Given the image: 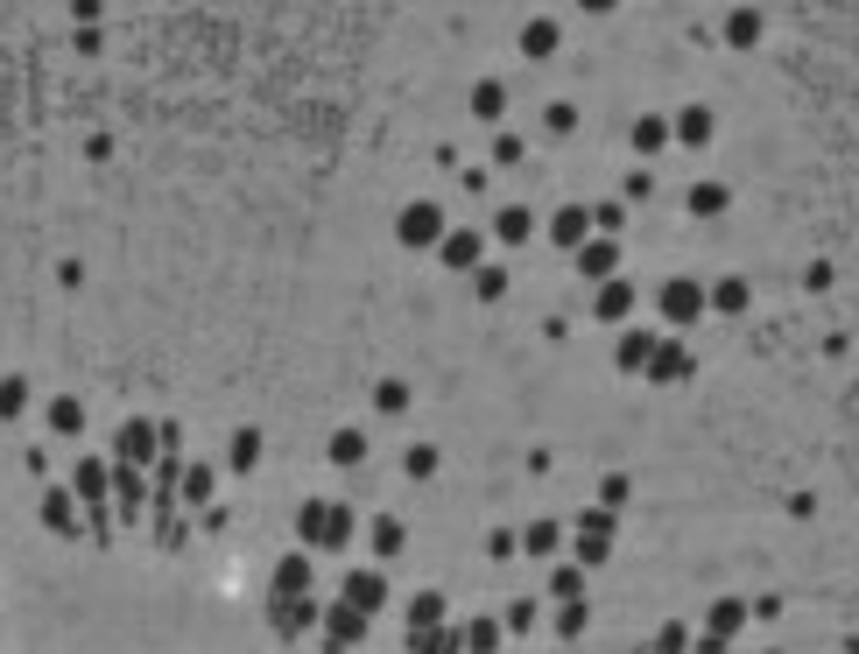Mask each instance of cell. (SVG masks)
<instances>
[{
    "instance_id": "1",
    "label": "cell",
    "mask_w": 859,
    "mask_h": 654,
    "mask_svg": "<svg viewBox=\"0 0 859 654\" xmlns=\"http://www.w3.org/2000/svg\"><path fill=\"white\" fill-rule=\"evenodd\" d=\"M613 534H620V514L585 507V514H577V528L564 534V542H571V563H577V570H599V563L613 556Z\"/></svg>"
},
{
    "instance_id": "2",
    "label": "cell",
    "mask_w": 859,
    "mask_h": 654,
    "mask_svg": "<svg viewBox=\"0 0 859 654\" xmlns=\"http://www.w3.org/2000/svg\"><path fill=\"white\" fill-rule=\"evenodd\" d=\"M705 310H712V303H705V281H690V275H670V281L656 289V317L670 324V338H676V331H690Z\"/></svg>"
},
{
    "instance_id": "3",
    "label": "cell",
    "mask_w": 859,
    "mask_h": 654,
    "mask_svg": "<svg viewBox=\"0 0 859 654\" xmlns=\"http://www.w3.org/2000/svg\"><path fill=\"white\" fill-rule=\"evenodd\" d=\"M444 204H430V198H416V204H402V218H395V240L409 247V254H437L444 247Z\"/></svg>"
},
{
    "instance_id": "4",
    "label": "cell",
    "mask_w": 859,
    "mask_h": 654,
    "mask_svg": "<svg viewBox=\"0 0 859 654\" xmlns=\"http://www.w3.org/2000/svg\"><path fill=\"white\" fill-rule=\"evenodd\" d=\"M310 584H318V570H310V556L303 549H289L283 563H275V591H269V619L275 613H289V605H303L310 599Z\"/></svg>"
},
{
    "instance_id": "5",
    "label": "cell",
    "mask_w": 859,
    "mask_h": 654,
    "mask_svg": "<svg viewBox=\"0 0 859 654\" xmlns=\"http://www.w3.org/2000/svg\"><path fill=\"white\" fill-rule=\"evenodd\" d=\"M318 641H324V654H352L366 641V613H352L346 599H332V605H324V619H318Z\"/></svg>"
},
{
    "instance_id": "6",
    "label": "cell",
    "mask_w": 859,
    "mask_h": 654,
    "mask_svg": "<svg viewBox=\"0 0 859 654\" xmlns=\"http://www.w3.org/2000/svg\"><path fill=\"white\" fill-rule=\"evenodd\" d=\"M634 310H642V289H634L627 275H613V281H599V289H592V317L613 324V331H627Z\"/></svg>"
},
{
    "instance_id": "7",
    "label": "cell",
    "mask_w": 859,
    "mask_h": 654,
    "mask_svg": "<svg viewBox=\"0 0 859 654\" xmlns=\"http://www.w3.org/2000/svg\"><path fill=\"white\" fill-rule=\"evenodd\" d=\"M107 493H113V465L85 457V465L71 471V500H78V507H92V528H107Z\"/></svg>"
},
{
    "instance_id": "8",
    "label": "cell",
    "mask_w": 859,
    "mask_h": 654,
    "mask_svg": "<svg viewBox=\"0 0 859 654\" xmlns=\"http://www.w3.org/2000/svg\"><path fill=\"white\" fill-rule=\"evenodd\" d=\"M338 599L352 605V613L374 619L381 605H388V570H374V563H360V570H346V584H338Z\"/></svg>"
},
{
    "instance_id": "9",
    "label": "cell",
    "mask_w": 859,
    "mask_h": 654,
    "mask_svg": "<svg viewBox=\"0 0 859 654\" xmlns=\"http://www.w3.org/2000/svg\"><path fill=\"white\" fill-rule=\"evenodd\" d=\"M571 267H577V281H592V289H599V281H613L620 275V240H599V232H592V240L571 254Z\"/></svg>"
},
{
    "instance_id": "10",
    "label": "cell",
    "mask_w": 859,
    "mask_h": 654,
    "mask_svg": "<svg viewBox=\"0 0 859 654\" xmlns=\"http://www.w3.org/2000/svg\"><path fill=\"white\" fill-rule=\"evenodd\" d=\"M592 240V204H557V212H550V247H557V254H577V247H585Z\"/></svg>"
},
{
    "instance_id": "11",
    "label": "cell",
    "mask_w": 859,
    "mask_h": 654,
    "mask_svg": "<svg viewBox=\"0 0 859 654\" xmlns=\"http://www.w3.org/2000/svg\"><path fill=\"white\" fill-rule=\"evenodd\" d=\"M739 633H747V599H739V591H725V599L705 605V641H725V647H733Z\"/></svg>"
},
{
    "instance_id": "12",
    "label": "cell",
    "mask_w": 859,
    "mask_h": 654,
    "mask_svg": "<svg viewBox=\"0 0 859 654\" xmlns=\"http://www.w3.org/2000/svg\"><path fill=\"white\" fill-rule=\"evenodd\" d=\"M437 261L451 267V275H472V267L486 261V232H472V226H451V232H444V247H437Z\"/></svg>"
},
{
    "instance_id": "13",
    "label": "cell",
    "mask_w": 859,
    "mask_h": 654,
    "mask_svg": "<svg viewBox=\"0 0 859 654\" xmlns=\"http://www.w3.org/2000/svg\"><path fill=\"white\" fill-rule=\"evenodd\" d=\"M712 134H719V113L712 106H676L670 113V141L676 148H712Z\"/></svg>"
},
{
    "instance_id": "14",
    "label": "cell",
    "mask_w": 859,
    "mask_h": 654,
    "mask_svg": "<svg viewBox=\"0 0 859 654\" xmlns=\"http://www.w3.org/2000/svg\"><path fill=\"white\" fill-rule=\"evenodd\" d=\"M642 380H656V388H684V380H690V345H684V338H662Z\"/></svg>"
},
{
    "instance_id": "15",
    "label": "cell",
    "mask_w": 859,
    "mask_h": 654,
    "mask_svg": "<svg viewBox=\"0 0 859 654\" xmlns=\"http://www.w3.org/2000/svg\"><path fill=\"white\" fill-rule=\"evenodd\" d=\"M656 345H662L656 331H642V324H627V331L613 338V366H620V374H648V360H656Z\"/></svg>"
},
{
    "instance_id": "16",
    "label": "cell",
    "mask_w": 859,
    "mask_h": 654,
    "mask_svg": "<svg viewBox=\"0 0 859 654\" xmlns=\"http://www.w3.org/2000/svg\"><path fill=\"white\" fill-rule=\"evenodd\" d=\"M557 50H564V22H550V14L522 22V56H528V64H550Z\"/></svg>"
},
{
    "instance_id": "17",
    "label": "cell",
    "mask_w": 859,
    "mask_h": 654,
    "mask_svg": "<svg viewBox=\"0 0 859 654\" xmlns=\"http://www.w3.org/2000/svg\"><path fill=\"white\" fill-rule=\"evenodd\" d=\"M352 534H360V521H352V507H346V500H332V507H324L318 556H346V549H352Z\"/></svg>"
},
{
    "instance_id": "18",
    "label": "cell",
    "mask_w": 859,
    "mask_h": 654,
    "mask_svg": "<svg viewBox=\"0 0 859 654\" xmlns=\"http://www.w3.org/2000/svg\"><path fill=\"white\" fill-rule=\"evenodd\" d=\"M324 457H332L338 471H360L366 465V429H352V423H338L332 437H324Z\"/></svg>"
},
{
    "instance_id": "19",
    "label": "cell",
    "mask_w": 859,
    "mask_h": 654,
    "mask_svg": "<svg viewBox=\"0 0 859 654\" xmlns=\"http://www.w3.org/2000/svg\"><path fill=\"white\" fill-rule=\"evenodd\" d=\"M627 148H634V162L662 155V148H670V113H642V121L627 127Z\"/></svg>"
},
{
    "instance_id": "20",
    "label": "cell",
    "mask_w": 859,
    "mask_h": 654,
    "mask_svg": "<svg viewBox=\"0 0 859 654\" xmlns=\"http://www.w3.org/2000/svg\"><path fill=\"white\" fill-rule=\"evenodd\" d=\"M113 507H121V521H141V507H148V479L135 465H113Z\"/></svg>"
},
{
    "instance_id": "21",
    "label": "cell",
    "mask_w": 859,
    "mask_h": 654,
    "mask_svg": "<svg viewBox=\"0 0 859 654\" xmlns=\"http://www.w3.org/2000/svg\"><path fill=\"white\" fill-rule=\"evenodd\" d=\"M366 549H374L381 563H395L409 549V528H402V514H374V521H366Z\"/></svg>"
},
{
    "instance_id": "22",
    "label": "cell",
    "mask_w": 859,
    "mask_h": 654,
    "mask_svg": "<svg viewBox=\"0 0 859 654\" xmlns=\"http://www.w3.org/2000/svg\"><path fill=\"white\" fill-rule=\"evenodd\" d=\"M402 627H409V633L451 627V605H444V591H416V599H409V613H402Z\"/></svg>"
},
{
    "instance_id": "23",
    "label": "cell",
    "mask_w": 859,
    "mask_h": 654,
    "mask_svg": "<svg viewBox=\"0 0 859 654\" xmlns=\"http://www.w3.org/2000/svg\"><path fill=\"white\" fill-rule=\"evenodd\" d=\"M705 303H712L719 317H747V310H754V289H747V275H719L712 289H705Z\"/></svg>"
},
{
    "instance_id": "24",
    "label": "cell",
    "mask_w": 859,
    "mask_h": 654,
    "mask_svg": "<svg viewBox=\"0 0 859 654\" xmlns=\"http://www.w3.org/2000/svg\"><path fill=\"white\" fill-rule=\"evenodd\" d=\"M500 619H486V613H472V619H458V654H500Z\"/></svg>"
},
{
    "instance_id": "25",
    "label": "cell",
    "mask_w": 859,
    "mask_h": 654,
    "mask_svg": "<svg viewBox=\"0 0 859 654\" xmlns=\"http://www.w3.org/2000/svg\"><path fill=\"white\" fill-rule=\"evenodd\" d=\"M494 240L500 247H528L536 240V212H528V204H500L494 212Z\"/></svg>"
},
{
    "instance_id": "26",
    "label": "cell",
    "mask_w": 859,
    "mask_h": 654,
    "mask_svg": "<svg viewBox=\"0 0 859 654\" xmlns=\"http://www.w3.org/2000/svg\"><path fill=\"white\" fill-rule=\"evenodd\" d=\"M42 521H50V534H85V521H78V500H71V486H50V493H42Z\"/></svg>"
},
{
    "instance_id": "27",
    "label": "cell",
    "mask_w": 859,
    "mask_h": 654,
    "mask_svg": "<svg viewBox=\"0 0 859 654\" xmlns=\"http://www.w3.org/2000/svg\"><path fill=\"white\" fill-rule=\"evenodd\" d=\"M261 451H269V443H261V429H254V423H240V429H233V437H226V465L240 471V479H247V471L261 465Z\"/></svg>"
},
{
    "instance_id": "28",
    "label": "cell",
    "mask_w": 859,
    "mask_h": 654,
    "mask_svg": "<svg viewBox=\"0 0 859 654\" xmlns=\"http://www.w3.org/2000/svg\"><path fill=\"white\" fill-rule=\"evenodd\" d=\"M725 204H733V190H725V184H712V176L684 190V212H690V218H725Z\"/></svg>"
},
{
    "instance_id": "29",
    "label": "cell",
    "mask_w": 859,
    "mask_h": 654,
    "mask_svg": "<svg viewBox=\"0 0 859 654\" xmlns=\"http://www.w3.org/2000/svg\"><path fill=\"white\" fill-rule=\"evenodd\" d=\"M409 401H416V388H409L402 374L374 380V415H388V423H402V415H409Z\"/></svg>"
},
{
    "instance_id": "30",
    "label": "cell",
    "mask_w": 859,
    "mask_h": 654,
    "mask_svg": "<svg viewBox=\"0 0 859 654\" xmlns=\"http://www.w3.org/2000/svg\"><path fill=\"white\" fill-rule=\"evenodd\" d=\"M155 451H162V429H148V423H127V429H121V465L141 471Z\"/></svg>"
},
{
    "instance_id": "31",
    "label": "cell",
    "mask_w": 859,
    "mask_h": 654,
    "mask_svg": "<svg viewBox=\"0 0 859 654\" xmlns=\"http://www.w3.org/2000/svg\"><path fill=\"white\" fill-rule=\"evenodd\" d=\"M465 113L494 127L500 113H508V85H500V78H480V85H472V99H465Z\"/></svg>"
},
{
    "instance_id": "32",
    "label": "cell",
    "mask_w": 859,
    "mask_h": 654,
    "mask_svg": "<svg viewBox=\"0 0 859 654\" xmlns=\"http://www.w3.org/2000/svg\"><path fill=\"white\" fill-rule=\"evenodd\" d=\"M761 28H768L761 8H733V14H725V42H733V50H754V42H761Z\"/></svg>"
},
{
    "instance_id": "33",
    "label": "cell",
    "mask_w": 859,
    "mask_h": 654,
    "mask_svg": "<svg viewBox=\"0 0 859 654\" xmlns=\"http://www.w3.org/2000/svg\"><path fill=\"white\" fill-rule=\"evenodd\" d=\"M494 619H500V633H514V641H522V633H536V627H543V605H536V599H508Z\"/></svg>"
},
{
    "instance_id": "34",
    "label": "cell",
    "mask_w": 859,
    "mask_h": 654,
    "mask_svg": "<svg viewBox=\"0 0 859 654\" xmlns=\"http://www.w3.org/2000/svg\"><path fill=\"white\" fill-rule=\"evenodd\" d=\"M557 549H564V528H557V521H528L522 528V556H543V563H550Z\"/></svg>"
},
{
    "instance_id": "35",
    "label": "cell",
    "mask_w": 859,
    "mask_h": 654,
    "mask_svg": "<svg viewBox=\"0 0 859 654\" xmlns=\"http://www.w3.org/2000/svg\"><path fill=\"white\" fill-rule=\"evenodd\" d=\"M543 591H550V599L557 605H571V599H585V570H577V563L564 556V563H550V584H543Z\"/></svg>"
},
{
    "instance_id": "36",
    "label": "cell",
    "mask_w": 859,
    "mask_h": 654,
    "mask_svg": "<svg viewBox=\"0 0 859 654\" xmlns=\"http://www.w3.org/2000/svg\"><path fill=\"white\" fill-rule=\"evenodd\" d=\"M42 423H50V437H78V429H85V401L57 394V401H50V415H42Z\"/></svg>"
},
{
    "instance_id": "37",
    "label": "cell",
    "mask_w": 859,
    "mask_h": 654,
    "mask_svg": "<svg viewBox=\"0 0 859 654\" xmlns=\"http://www.w3.org/2000/svg\"><path fill=\"white\" fill-rule=\"evenodd\" d=\"M472 295H480V303H500V295H508V267L480 261V267H472Z\"/></svg>"
},
{
    "instance_id": "38",
    "label": "cell",
    "mask_w": 859,
    "mask_h": 654,
    "mask_svg": "<svg viewBox=\"0 0 859 654\" xmlns=\"http://www.w3.org/2000/svg\"><path fill=\"white\" fill-rule=\"evenodd\" d=\"M212 486H219L212 465H184V507H212Z\"/></svg>"
},
{
    "instance_id": "39",
    "label": "cell",
    "mask_w": 859,
    "mask_h": 654,
    "mask_svg": "<svg viewBox=\"0 0 859 654\" xmlns=\"http://www.w3.org/2000/svg\"><path fill=\"white\" fill-rule=\"evenodd\" d=\"M437 465H444L437 443H409L402 451V479H437Z\"/></svg>"
},
{
    "instance_id": "40",
    "label": "cell",
    "mask_w": 859,
    "mask_h": 654,
    "mask_svg": "<svg viewBox=\"0 0 859 654\" xmlns=\"http://www.w3.org/2000/svg\"><path fill=\"white\" fill-rule=\"evenodd\" d=\"M22 415H28V380L8 374L0 380V423H22Z\"/></svg>"
},
{
    "instance_id": "41",
    "label": "cell",
    "mask_w": 859,
    "mask_h": 654,
    "mask_svg": "<svg viewBox=\"0 0 859 654\" xmlns=\"http://www.w3.org/2000/svg\"><path fill=\"white\" fill-rule=\"evenodd\" d=\"M627 500H634V479H627V471H606V479H599V507H606V514H620Z\"/></svg>"
},
{
    "instance_id": "42",
    "label": "cell",
    "mask_w": 859,
    "mask_h": 654,
    "mask_svg": "<svg viewBox=\"0 0 859 654\" xmlns=\"http://www.w3.org/2000/svg\"><path fill=\"white\" fill-rule=\"evenodd\" d=\"M592 627V605L585 599H571V605H557V641H577V633Z\"/></svg>"
},
{
    "instance_id": "43",
    "label": "cell",
    "mask_w": 859,
    "mask_h": 654,
    "mask_svg": "<svg viewBox=\"0 0 859 654\" xmlns=\"http://www.w3.org/2000/svg\"><path fill=\"white\" fill-rule=\"evenodd\" d=\"M324 507H332V500H303V507H296V534H303V549H318V534H324Z\"/></svg>"
},
{
    "instance_id": "44",
    "label": "cell",
    "mask_w": 859,
    "mask_h": 654,
    "mask_svg": "<svg viewBox=\"0 0 859 654\" xmlns=\"http://www.w3.org/2000/svg\"><path fill=\"white\" fill-rule=\"evenodd\" d=\"M409 654H458V627H437V633H409Z\"/></svg>"
},
{
    "instance_id": "45",
    "label": "cell",
    "mask_w": 859,
    "mask_h": 654,
    "mask_svg": "<svg viewBox=\"0 0 859 654\" xmlns=\"http://www.w3.org/2000/svg\"><path fill=\"white\" fill-rule=\"evenodd\" d=\"M648 654H690V627H684V619H670V627L656 633V647H648Z\"/></svg>"
},
{
    "instance_id": "46",
    "label": "cell",
    "mask_w": 859,
    "mask_h": 654,
    "mask_svg": "<svg viewBox=\"0 0 859 654\" xmlns=\"http://www.w3.org/2000/svg\"><path fill=\"white\" fill-rule=\"evenodd\" d=\"M486 556H494V563L522 556V528H494V534H486Z\"/></svg>"
},
{
    "instance_id": "47",
    "label": "cell",
    "mask_w": 859,
    "mask_h": 654,
    "mask_svg": "<svg viewBox=\"0 0 859 654\" xmlns=\"http://www.w3.org/2000/svg\"><path fill=\"white\" fill-rule=\"evenodd\" d=\"M543 127H550V134H577V106H571V99H550V106H543Z\"/></svg>"
},
{
    "instance_id": "48",
    "label": "cell",
    "mask_w": 859,
    "mask_h": 654,
    "mask_svg": "<svg viewBox=\"0 0 859 654\" xmlns=\"http://www.w3.org/2000/svg\"><path fill=\"white\" fill-rule=\"evenodd\" d=\"M627 204H642V198H656V176H648V162H634L627 169V190H620Z\"/></svg>"
},
{
    "instance_id": "49",
    "label": "cell",
    "mask_w": 859,
    "mask_h": 654,
    "mask_svg": "<svg viewBox=\"0 0 859 654\" xmlns=\"http://www.w3.org/2000/svg\"><path fill=\"white\" fill-rule=\"evenodd\" d=\"M494 162L514 169V162H522V134H494Z\"/></svg>"
},
{
    "instance_id": "50",
    "label": "cell",
    "mask_w": 859,
    "mask_h": 654,
    "mask_svg": "<svg viewBox=\"0 0 859 654\" xmlns=\"http://www.w3.org/2000/svg\"><path fill=\"white\" fill-rule=\"evenodd\" d=\"M690 654H733V647H725V641H705V633H698V647H690Z\"/></svg>"
},
{
    "instance_id": "51",
    "label": "cell",
    "mask_w": 859,
    "mask_h": 654,
    "mask_svg": "<svg viewBox=\"0 0 859 654\" xmlns=\"http://www.w3.org/2000/svg\"><path fill=\"white\" fill-rule=\"evenodd\" d=\"M838 654H859V641H846V647H838Z\"/></svg>"
},
{
    "instance_id": "52",
    "label": "cell",
    "mask_w": 859,
    "mask_h": 654,
    "mask_svg": "<svg viewBox=\"0 0 859 654\" xmlns=\"http://www.w3.org/2000/svg\"><path fill=\"white\" fill-rule=\"evenodd\" d=\"M768 654H775V647H768Z\"/></svg>"
}]
</instances>
